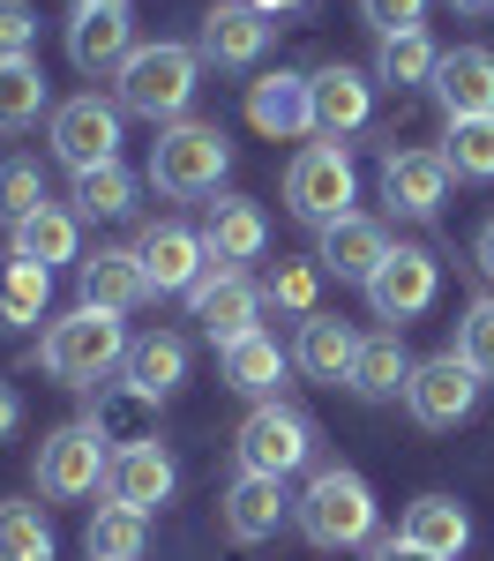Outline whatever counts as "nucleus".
Here are the masks:
<instances>
[{
	"label": "nucleus",
	"instance_id": "dca6fc26",
	"mask_svg": "<svg viewBox=\"0 0 494 561\" xmlns=\"http://www.w3.org/2000/svg\"><path fill=\"white\" fill-rule=\"evenodd\" d=\"M435 98H443L449 121H494V53L487 45H457L443 53V68H435Z\"/></svg>",
	"mask_w": 494,
	"mask_h": 561
},
{
	"label": "nucleus",
	"instance_id": "4c0bfd02",
	"mask_svg": "<svg viewBox=\"0 0 494 561\" xmlns=\"http://www.w3.org/2000/svg\"><path fill=\"white\" fill-rule=\"evenodd\" d=\"M443 158L457 180H494V121H449Z\"/></svg>",
	"mask_w": 494,
	"mask_h": 561
},
{
	"label": "nucleus",
	"instance_id": "473e14b6",
	"mask_svg": "<svg viewBox=\"0 0 494 561\" xmlns=\"http://www.w3.org/2000/svg\"><path fill=\"white\" fill-rule=\"evenodd\" d=\"M142 539H150V517L142 510H120V502H105L83 531L90 561H142Z\"/></svg>",
	"mask_w": 494,
	"mask_h": 561
},
{
	"label": "nucleus",
	"instance_id": "a878e982",
	"mask_svg": "<svg viewBox=\"0 0 494 561\" xmlns=\"http://www.w3.org/2000/svg\"><path fill=\"white\" fill-rule=\"evenodd\" d=\"M218 367H225V389H240V397L263 404L269 389H277V375H285V345H277L269 330H248V337H232V345L218 352Z\"/></svg>",
	"mask_w": 494,
	"mask_h": 561
},
{
	"label": "nucleus",
	"instance_id": "0eeeda50",
	"mask_svg": "<svg viewBox=\"0 0 494 561\" xmlns=\"http://www.w3.org/2000/svg\"><path fill=\"white\" fill-rule=\"evenodd\" d=\"M353 158L337 150V142H308L300 158H292V173H285V203L292 217H308V225H337V217H353Z\"/></svg>",
	"mask_w": 494,
	"mask_h": 561
},
{
	"label": "nucleus",
	"instance_id": "6ab92c4d",
	"mask_svg": "<svg viewBox=\"0 0 494 561\" xmlns=\"http://www.w3.org/2000/svg\"><path fill=\"white\" fill-rule=\"evenodd\" d=\"M292 517V494H285V479H263V472H240L225 486V531L240 539V547H263L277 539V524Z\"/></svg>",
	"mask_w": 494,
	"mask_h": 561
},
{
	"label": "nucleus",
	"instance_id": "aec40b11",
	"mask_svg": "<svg viewBox=\"0 0 494 561\" xmlns=\"http://www.w3.org/2000/svg\"><path fill=\"white\" fill-rule=\"evenodd\" d=\"M263 45H269V15H255L248 0H218L210 15H203V60L210 68H255L263 60Z\"/></svg>",
	"mask_w": 494,
	"mask_h": 561
},
{
	"label": "nucleus",
	"instance_id": "e433bc0d",
	"mask_svg": "<svg viewBox=\"0 0 494 561\" xmlns=\"http://www.w3.org/2000/svg\"><path fill=\"white\" fill-rule=\"evenodd\" d=\"M90 427L105 434L113 449H128V442H158V434H150V397H142V389H128V382L97 404V420H90Z\"/></svg>",
	"mask_w": 494,
	"mask_h": 561
},
{
	"label": "nucleus",
	"instance_id": "4be33fe9",
	"mask_svg": "<svg viewBox=\"0 0 494 561\" xmlns=\"http://www.w3.org/2000/svg\"><path fill=\"white\" fill-rule=\"evenodd\" d=\"M128 8H76L68 15V60L83 68V76H120V60H128Z\"/></svg>",
	"mask_w": 494,
	"mask_h": 561
},
{
	"label": "nucleus",
	"instance_id": "423d86ee",
	"mask_svg": "<svg viewBox=\"0 0 494 561\" xmlns=\"http://www.w3.org/2000/svg\"><path fill=\"white\" fill-rule=\"evenodd\" d=\"M232 449H240V472H263V479H292L300 465L314 457V427L292 412V404H277V397H263L248 420H240V434H232Z\"/></svg>",
	"mask_w": 494,
	"mask_h": 561
},
{
	"label": "nucleus",
	"instance_id": "2f4dec72",
	"mask_svg": "<svg viewBox=\"0 0 494 561\" xmlns=\"http://www.w3.org/2000/svg\"><path fill=\"white\" fill-rule=\"evenodd\" d=\"M45 113V68L38 60H0V135L38 128Z\"/></svg>",
	"mask_w": 494,
	"mask_h": 561
},
{
	"label": "nucleus",
	"instance_id": "de8ad7c7",
	"mask_svg": "<svg viewBox=\"0 0 494 561\" xmlns=\"http://www.w3.org/2000/svg\"><path fill=\"white\" fill-rule=\"evenodd\" d=\"M457 15H494V0H449Z\"/></svg>",
	"mask_w": 494,
	"mask_h": 561
},
{
	"label": "nucleus",
	"instance_id": "bb28decb",
	"mask_svg": "<svg viewBox=\"0 0 494 561\" xmlns=\"http://www.w3.org/2000/svg\"><path fill=\"white\" fill-rule=\"evenodd\" d=\"M404 382H412V359H404L398 330H375V337H359V359H353V382L367 404H390V397H404Z\"/></svg>",
	"mask_w": 494,
	"mask_h": 561
},
{
	"label": "nucleus",
	"instance_id": "b1692460",
	"mask_svg": "<svg viewBox=\"0 0 494 561\" xmlns=\"http://www.w3.org/2000/svg\"><path fill=\"white\" fill-rule=\"evenodd\" d=\"M203 248H210V262H218V270H240V262H255V255L269 248V225H263V210H255V203H240V195L210 203Z\"/></svg>",
	"mask_w": 494,
	"mask_h": 561
},
{
	"label": "nucleus",
	"instance_id": "a18cd8bd",
	"mask_svg": "<svg viewBox=\"0 0 494 561\" xmlns=\"http://www.w3.org/2000/svg\"><path fill=\"white\" fill-rule=\"evenodd\" d=\"M248 8H255V15H269V23H277V15H308L314 0H248Z\"/></svg>",
	"mask_w": 494,
	"mask_h": 561
},
{
	"label": "nucleus",
	"instance_id": "7ed1b4c3",
	"mask_svg": "<svg viewBox=\"0 0 494 561\" xmlns=\"http://www.w3.org/2000/svg\"><path fill=\"white\" fill-rule=\"evenodd\" d=\"M292 517L308 531V547L322 554H345V547H375V486L345 465H322L308 479V494L292 502Z\"/></svg>",
	"mask_w": 494,
	"mask_h": 561
},
{
	"label": "nucleus",
	"instance_id": "9d476101",
	"mask_svg": "<svg viewBox=\"0 0 494 561\" xmlns=\"http://www.w3.org/2000/svg\"><path fill=\"white\" fill-rule=\"evenodd\" d=\"M435 285H443V270H435L427 248H390V262L367 277V307H375L390 330H404L412 314H427V307H435Z\"/></svg>",
	"mask_w": 494,
	"mask_h": 561
},
{
	"label": "nucleus",
	"instance_id": "37998d69",
	"mask_svg": "<svg viewBox=\"0 0 494 561\" xmlns=\"http://www.w3.org/2000/svg\"><path fill=\"white\" fill-rule=\"evenodd\" d=\"M367 561H443V554H427V547H412L404 531H390V539H375V547H367Z\"/></svg>",
	"mask_w": 494,
	"mask_h": 561
},
{
	"label": "nucleus",
	"instance_id": "1a4fd4ad",
	"mask_svg": "<svg viewBox=\"0 0 494 561\" xmlns=\"http://www.w3.org/2000/svg\"><path fill=\"white\" fill-rule=\"evenodd\" d=\"M480 382H487V375H472L457 352H435V359H420V367H412L404 404H412V420H420V427H457V420H472Z\"/></svg>",
	"mask_w": 494,
	"mask_h": 561
},
{
	"label": "nucleus",
	"instance_id": "a211bd4d",
	"mask_svg": "<svg viewBox=\"0 0 494 561\" xmlns=\"http://www.w3.org/2000/svg\"><path fill=\"white\" fill-rule=\"evenodd\" d=\"M314 135H353L367 128V113H375V76L367 68H345V60H330V68H314Z\"/></svg>",
	"mask_w": 494,
	"mask_h": 561
},
{
	"label": "nucleus",
	"instance_id": "c85d7f7f",
	"mask_svg": "<svg viewBox=\"0 0 494 561\" xmlns=\"http://www.w3.org/2000/svg\"><path fill=\"white\" fill-rule=\"evenodd\" d=\"M404 539L427 547V554H443V561H457V554H464V539H472V517H464L449 494H420V502L404 510Z\"/></svg>",
	"mask_w": 494,
	"mask_h": 561
},
{
	"label": "nucleus",
	"instance_id": "cd10ccee",
	"mask_svg": "<svg viewBox=\"0 0 494 561\" xmlns=\"http://www.w3.org/2000/svg\"><path fill=\"white\" fill-rule=\"evenodd\" d=\"M76 248H83V217L76 210H60V203H45L38 217H23L15 225V248L8 255H23V262H76Z\"/></svg>",
	"mask_w": 494,
	"mask_h": 561
},
{
	"label": "nucleus",
	"instance_id": "4468645a",
	"mask_svg": "<svg viewBox=\"0 0 494 561\" xmlns=\"http://www.w3.org/2000/svg\"><path fill=\"white\" fill-rule=\"evenodd\" d=\"M449 158L443 150H390L382 158V203L398 217H435L449 203Z\"/></svg>",
	"mask_w": 494,
	"mask_h": 561
},
{
	"label": "nucleus",
	"instance_id": "f704fd0d",
	"mask_svg": "<svg viewBox=\"0 0 494 561\" xmlns=\"http://www.w3.org/2000/svg\"><path fill=\"white\" fill-rule=\"evenodd\" d=\"M128 210H135V173L128 165L76 173V217H128Z\"/></svg>",
	"mask_w": 494,
	"mask_h": 561
},
{
	"label": "nucleus",
	"instance_id": "ddd939ff",
	"mask_svg": "<svg viewBox=\"0 0 494 561\" xmlns=\"http://www.w3.org/2000/svg\"><path fill=\"white\" fill-rule=\"evenodd\" d=\"M187 307H195V322H203V330L218 337V352H225L232 337H248V330H255V314H263V285H248L240 270H218V262H210V270H203V285L187 293Z\"/></svg>",
	"mask_w": 494,
	"mask_h": 561
},
{
	"label": "nucleus",
	"instance_id": "393cba45",
	"mask_svg": "<svg viewBox=\"0 0 494 561\" xmlns=\"http://www.w3.org/2000/svg\"><path fill=\"white\" fill-rule=\"evenodd\" d=\"M120 375H128V389H142L150 404H158V397H173V389L187 382V337H173V330L135 337L128 359H120Z\"/></svg>",
	"mask_w": 494,
	"mask_h": 561
},
{
	"label": "nucleus",
	"instance_id": "49530a36",
	"mask_svg": "<svg viewBox=\"0 0 494 561\" xmlns=\"http://www.w3.org/2000/svg\"><path fill=\"white\" fill-rule=\"evenodd\" d=\"M480 270H487V277H494V217H487V225H480Z\"/></svg>",
	"mask_w": 494,
	"mask_h": 561
},
{
	"label": "nucleus",
	"instance_id": "f257e3e1",
	"mask_svg": "<svg viewBox=\"0 0 494 561\" xmlns=\"http://www.w3.org/2000/svg\"><path fill=\"white\" fill-rule=\"evenodd\" d=\"M128 322L120 314H105V307H76V314H60L53 330L38 337V359H45V375L53 382H68V389H97L120 359H128Z\"/></svg>",
	"mask_w": 494,
	"mask_h": 561
},
{
	"label": "nucleus",
	"instance_id": "a19ab883",
	"mask_svg": "<svg viewBox=\"0 0 494 561\" xmlns=\"http://www.w3.org/2000/svg\"><path fill=\"white\" fill-rule=\"evenodd\" d=\"M31 53H38V8L0 0V60H31Z\"/></svg>",
	"mask_w": 494,
	"mask_h": 561
},
{
	"label": "nucleus",
	"instance_id": "f03ea898",
	"mask_svg": "<svg viewBox=\"0 0 494 561\" xmlns=\"http://www.w3.org/2000/svg\"><path fill=\"white\" fill-rule=\"evenodd\" d=\"M195 76H203V53L195 45H135L128 60H120V113H142V121H158V128H173L187 121V105H195Z\"/></svg>",
	"mask_w": 494,
	"mask_h": 561
},
{
	"label": "nucleus",
	"instance_id": "79ce46f5",
	"mask_svg": "<svg viewBox=\"0 0 494 561\" xmlns=\"http://www.w3.org/2000/svg\"><path fill=\"white\" fill-rule=\"evenodd\" d=\"M367 31L375 38H404V31H427V0H359Z\"/></svg>",
	"mask_w": 494,
	"mask_h": 561
},
{
	"label": "nucleus",
	"instance_id": "5701e85b",
	"mask_svg": "<svg viewBox=\"0 0 494 561\" xmlns=\"http://www.w3.org/2000/svg\"><path fill=\"white\" fill-rule=\"evenodd\" d=\"M353 359H359V337L337 322V314H308L300 322V345H292V367L308 375V382H353Z\"/></svg>",
	"mask_w": 494,
	"mask_h": 561
},
{
	"label": "nucleus",
	"instance_id": "72a5a7b5",
	"mask_svg": "<svg viewBox=\"0 0 494 561\" xmlns=\"http://www.w3.org/2000/svg\"><path fill=\"white\" fill-rule=\"evenodd\" d=\"M314 300H322V262H277L263 277V307H277V314H300L308 322V314H322Z\"/></svg>",
	"mask_w": 494,
	"mask_h": 561
},
{
	"label": "nucleus",
	"instance_id": "9b49d317",
	"mask_svg": "<svg viewBox=\"0 0 494 561\" xmlns=\"http://www.w3.org/2000/svg\"><path fill=\"white\" fill-rule=\"evenodd\" d=\"M248 128L269 135V142H300V135H314V83L292 76V68L255 76V83H248Z\"/></svg>",
	"mask_w": 494,
	"mask_h": 561
},
{
	"label": "nucleus",
	"instance_id": "09e8293b",
	"mask_svg": "<svg viewBox=\"0 0 494 561\" xmlns=\"http://www.w3.org/2000/svg\"><path fill=\"white\" fill-rule=\"evenodd\" d=\"M76 8H128V0H76Z\"/></svg>",
	"mask_w": 494,
	"mask_h": 561
},
{
	"label": "nucleus",
	"instance_id": "c756f323",
	"mask_svg": "<svg viewBox=\"0 0 494 561\" xmlns=\"http://www.w3.org/2000/svg\"><path fill=\"white\" fill-rule=\"evenodd\" d=\"M45 300H53V270H45V262H23V255L0 262V322H8V330L38 322Z\"/></svg>",
	"mask_w": 494,
	"mask_h": 561
},
{
	"label": "nucleus",
	"instance_id": "f3484780",
	"mask_svg": "<svg viewBox=\"0 0 494 561\" xmlns=\"http://www.w3.org/2000/svg\"><path fill=\"white\" fill-rule=\"evenodd\" d=\"M322 277H345V285H359L367 293V277L390 262V232L375 225V217H337V225H322Z\"/></svg>",
	"mask_w": 494,
	"mask_h": 561
},
{
	"label": "nucleus",
	"instance_id": "58836bf2",
	"mask_svg": "<svg viewBox=\"0 0 494 561\" xmlns=\"http://www.w3.org/2000/svg\"><path fill=\"white\" fill-rule=\"evenodd\" d=\"M38 210H45V173L31 158H8V165H0V217L23 225V217H38Z\"/></svg>",
	"mask_w": 494,
	"mask_h": 561
},
{
	"label": "nucleus",
	"instance_id": "20e7f679",
	"mask_svg": "<svg viewBox=\"0 0 494 561\" xmlns=\"http://www.w3.org/2000/svg\"><path fill=\"white\" fill-rule=\"evenodd\" d=\"M225 165H232V142H225L218 121H173V128H158V142H150V187L158 195H180V203L218 195Z\"/></svg>",
	"mask_w": 494,
	"mask_h": 561
},
{
	"label": "nucleus",
	"instance_id": "ea45409f",
	"mask_svg": "<svg viewBox=\"0 0 494 561\" xmlns=\"http://www.w3.org/2000/svg\"><path fill=\"white\" fill-rule=\"evenodd\" d=\"M457 359L472 367V375H494V300H472L464 307V322H457Z\"/></svg>",
	"mask_w": 494,
	"mask_h": 561
},
{
	"label": "nucleus",
	"instance_id": "39448f33",
	"mask_svg": "<svg viewBox=\"0 0 494 561\" xmlns=\"http://www.w3.org/2000/svg\"><path fill=\"white\" fill-rule=\"evenodd\" d=\"M105 472H113V442L90 427V420L53 427L38 442V494L45 502H90L105 486Z\"/></svg>",
	"mask_w": 494,
	"mask_h": 561
},
{
	"label": "nucleus",
	"instance_id": "7c9ffc66",
	"mask_svg": "<svg viewBox=\"0 0 494 561\" xmlns=\"http://www.w3.org/2000/svg\"><path fill=\"white\" fill-rule=\"evenodd\" d=\"M435 68H443V53H435V38H427V31L382 38V53H375V83H390V90H420V83H435Z\"/></svg>",
	"mask_w": 494,
	"mask_h": 561
},
{
	"label": "nucleus",
	"instance_id": "6e6552de",
	"mask_svg": "<svg viewBox=\"0 0 494 561\" xmlns=\"http://www.w3.org/2000/svg\"><path fill=\"white\" fill-rule=\"evenodd\" d=\"M53 158L68 173H97V165H120V105H105L97 90L53 105Z\"/></svg>",
	"mask_w": 494,
	"mask_h": 561
},
{
	"label": "nucleus",
	"instance_id": "f8f14e48",
	"mask_svg": "<svg viewBox=\"0 0 494 561\" xmlns=\"http://www.w3.org/2000/svg\"><path fill=\"white\" fill-rule=\"evenodd\" d=\"M135 262H142L150 293H195L203 270H210V248H203V232H187V225H142Z\"/></svg>",
	"mask_w": 494,
	"mask_h": 561
},
{
	"label": "nucleus",
	"instance_id": "412c9836",
	"mask_svg": "<svg viewBox=\"0 0 494 561\" xmlns=\"http://www.w3.org/2000/svg\"><path fill=\"white\" fill-rule=\"evenodd\" d=\"M76 285H83V307H105V314H135L150 300V277L135 248H97L90 262H76Z\"/></svg>",
	"mask_w": 494,
	"mask_h": 561
},
{
	"label": "nucleus",
	"instance_id": "c9c22d12",
	"mask_svg": "<svg viewBox=\"0 0 494 561\" xmlns=\"http://www.w3.org/2000/svg\"><path fill=\"white\" fill-rule=\"evenodd\" d=\"M0 561H53V524L31 502H0Z\"/></svg>",
	"mask_w": 494,
	"mask_h": 561
},
{
	"label": "nucleus",
	"instance_id": "c03bdc74",
	"mask_svg": "<svg viewBox=\"0 0 494 561\" xmlns=\"http://www.w3.org/2000/svg\"><path fill=\"white\" fill-rule=\"evenodd\" d=\"M15 427H23V397H15V389L0 382V442H8Z\"/></svg>",
	"mask_w": 494,
	"mask_h": 561
},
{
	"label": "nucleus",
	"instance_id": "2eb2a0df",
	"mask_svg": "<svg viewBox=\"0 0 494 561\" xmlns=\"http://www.w3.org/2000/svg\"><path fill=\"white\" fill-rule=\"evenodd\" d=\"M180 486V465L158 449V442H128V449H113V472H105V494L120 502V510H158V502H173Z\"/></svg>",
	"mask_w": 494,
	"mask_h": 561
}]
</instances>
